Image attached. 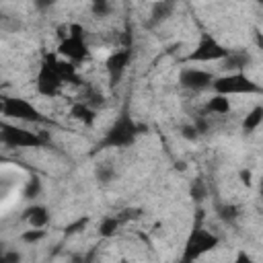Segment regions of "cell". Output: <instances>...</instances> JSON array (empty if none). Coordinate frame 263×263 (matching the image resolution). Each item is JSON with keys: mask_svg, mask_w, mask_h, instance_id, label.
Listing matches in <instances>:
<instances>
[{"mask_svg": "<svg viewBox=\"0 0 263 263\" xmlns=\"http://www.w3.org/2000/svg\"><path fill=\"white\" fill-rule=\"evenodd\" d=\"M76 80V72H74V64L49 55L41 62L37 78H35V88L41 97H58L64 88L66 82Z\"/></svg>", "mask_w": 263, "mask_h": 263, "instance_id": "cell-1", "label": "cell"}, {"mask_svg": "<svg viewBox=\"0 0 263 263\" xmlns=\"http://www.w3.org/2000/svg\"><path fill=\"white\" fill-rule=\"evenodd\" d=\"M199 216H195L191 230L183 242L181 255H179V263H197L199 259H203L208 253H212L218 245L220 238L218 234H214L205 224H203V212H197Z\"/></svg>", "mask_w": 263, "mask_h": 263, "instance_id": "cell-2", "label": "cell"}, {"mask_svg": "<svg viewBox=\"0 0 263 263\" xmlns=\"http://www.w3.org/2000/svg\"><path fill=\"white\" fill-rule=\"evenodd\" d=\"M142 134V125L127 113L121 111L115 121L105 129L103 138L99 140L97 148L99 150H107V148H129L136 144L138 136Z\"/></svg>", "mask_w": 263, "mask_h": 263, "instance_id": "cell-3", "label": "cell"}, {"mask_svg": "<svg viewBox=\"0 0 263 263\" xmlns=\"http://www.w3.org/2000/svg\"><path fill=\"white\" fill-rule=\"evenodd\" d=\"M230 49L220 43L212 33L201 31L197 43L191 47V51L181 60L183 64H205V62H224L228 58Z\"/></svg>", "mask_w": 263, "mask_h": 263, "instance_id": "cell-4", "label": "cell"}, {"mask_svg": "<svg viewBox=\"0 0 263 263\" xmlns=\"http://www.w3.org/2000/svg\"><path fill=\"white\" fill-rule=\"evenodd\" d=\"M212 90H214V95H224V97H232V95H263V86L259 82H255L245 72H226L222 76H216V80L212 84Z\"/></svg>", "mask_w": 263, "mask_h": 263, "instance_id": "cell-5", "label": "cell"}, {"mask_svg": "<svg viewBox=\"0 0 263 263\" xmlns=\"http://www.w3.org/2000/svg\"><path fill=\"white\" fill-rule=\"evenodd\" d=\"M0 111L6 119H14L23 123H47V117L31 101L23 97H2Z\"/></svg>", "mask_w": 263, "mask_h": 263, "instance_id": "cell-6", "label": "cell"}, {"mask_svg": "<svg viewBox=\"0 0 263 263\" xmlns=\"http://www.w3.org/2000/svg\"><path fill=\"white\" fill-rule=\"evenodd\" d=\"M88 43H86V35H84V29L76 23L70 25V35L58 43V55L70 64H80L88 58Z\"/></svg>", "mask_w": 263, "mask_h": 263, "instance_id": "cell-7", "label": "cell"}, {"mask_svg": "<svg viewBox=\"0 0 263 263\" xmlns=\"http://www.w3.org/2000/svg\"><path fill=\"white\" fill-rule=\"evenodd\" d=\"M0 140L8 148H43L49 140L41 132H31L27 127H18L12 123H2Z\"/></svg>", "mask_w": 263, "mask_h": 263, "instance_id": "cell-8", "label": "cell"}, {"mask_svg": "<svg viewBox=\"0 0 263 263\" xmlns=\"http://www.w3.org/2000/svg\"><path fill=\"white\" fill-rule=\"evenodd\" d=\"M216 76L203 68H195V66H185L179 72V86L189 90V92H201L205 88H212Z\"/></svg>", "mask_w": 263, "mask_h": 263, "instance_id": "cell-9", "label": "cell"}, {"mask_svg": "<svg viewBox=\"0 0 263 263\" xmlns=\"http://www.w3.org/2000/svg\"><path fill=\"white\" fill-rule=\"evenodd\" d=\"M129 62H132V47H121V49H115L113 53H109V58L105 60V70H107V78H109L111 86L119 84Z\"/></svg>", "mask_w": 263, "mask_h": 263, "instance_id": "cell-10", "label": "cell"}, {"mask_svg": "<svg viewBox=\"0 0 263 263\" xmlns=\"http://www.w3.org/2000/svg\"><path fill=\"white\" fill-rule=\"evenodd\" d=\"M23 218L27 220L29 228H45L51 220V214H49V208L43 205V203H33L29 205L25 212H23Z\"/></svg>", "mask_w": 263, "mask_h": 263, "instance_id": "cell-11", "label": "cell"}, {"mask_svg": "<svg viewBox=\"0 0 263 263\" xmlns=\"http://www.w3.org/2000/svg\"><path fill=\"white\" fill-rule=\"evenodd\" d=\"M232 111V105H230V99L224 97V95H212L205 105H203V113L210 117V115H228Z\"/></svg>", "mask_w": 263, "mask_h": 263, "instance_id": "cell-12", "label": "cell"}, {"mask_svg": "<svg viewBox=\"0 0 263 263\" xmlns=\"http://www.w3.org/2000/svg\"><path fill=\"white\" fill-rule=\"evenodd\" d=\"M121 226H123V224L119 222L117 214H107V216H103V218L99 220V224H97V234H99V238L109 240V238H113V236L119 232Z\"/></svg>", "mask_w": 263, "mask_h": 263, "instance_id": "cell-13", "label": "cell"}, {"mask_svg": "<svg viewBox=\"0 0 263 263\" xmlns=\"http://www.w3.org/2000/svg\"><path fill=\"white\" fill-rule=\"evenodd\" d=\"M70 115H72L76 121H80L82 125H86V127L95 125V121H97V109H92L90 105H86V103H82V101H78V103H74V105L70 107Z\"/></svg>", "mask_w": 263, "mask_h": 263, "instance_id": "cell-14", "label": "cell"}, {"mask_svg": "<svg viewBox=\"0 0 263 263\" xmlns=\"http://www.w3.org/2000/svg\"><path fill=\"white\" fill-rule=\"evenodd\" d=\"M263 123V105H255L253 109L247 111V115L242 117L240 129L242 134H255Z\"/></svg>", "mask_w": 263, "mask_h": 263, "instance_id": "cell-15", "label": "cell"}, {"mask_svg": "<svg viewBox=\"0 0 263 263\" xmlns=\"http://www.w3.org/2000/svg\"><path fill=\"white\" fill-rule=\"evenodd\" d=\"M249 62H251V55H249L247 51H232V49H230L228 58H226L222 64H224V68H226L228 72H242V70L249 66Z\"/></svg>", "mask_w": 263, "mask_h": 263, "instance_id": "cell-16", "label": "cell"}, {"mask_svg": "<svg viewBox=\"0 0 263 263\" xmlns=\"http://www.w3.org/2000/svg\"><path fill=\"white\" fill-rule=\"evenodd\" d=\"M216 216H218V220L224 222V224H236V220L240 218V208L234 205V203H230V201L218 203V205H216Z\"/></svg>", "mask_w": 263, "mask_h": 263, "instance_id": "cell-17", "label": "cell"}, {"mask_svg": "<svg viewBox=\"0 0 263 263\" xmlns=\"http://www.w3.org/2000/svg\"><path fill=\"white\" fill-rule=\"evenodd\" d=\"M175 4L173 2H156L152 4V12H150V25H158L162 21H166L173 12Z\"/></svg>", "mask_w": 263, "mask_h": 263, "instance_id": "cell-18", "label": "cell"}, {"mask_svg": "<svg viewBox=\"0 0 263 263\" xmlns=\"http://www.w3.org/2000/svg\"><path fill=\"white\" fill-rule=\"evenodd\" d=\"M95 177L101 181V183H111L115 179V168L111 166V162H99L97 168H95Z\"/></svg>", "mask_w": 263, "mask_h": 263, "instance_id": "cell-19", "label": "cell"}, {"mask_svg": "<svg viewBox=\"0 0 263 263\" xmlns=\"http://www.w3.org/2000/svg\"><path fill=\"white\" fill-rule=\"evenodd\" d=\"M140 216H142V208H138V205H127V208H123V210L117 212V218H119L121 224L134 222V220H138Z\"/></svg>", "mask_w": 263, "mask_h": 263, "instance_id": "cell-20", "label": "cell"}, {"mask_svg": "<svg viewBox=\"0 0 263 263\" xmlns=\"http://www.w3.org/2000/svg\"><path fill=\"white\" fill-rule=\"evenodd\" d=\"M189 193L195 201H203L208 197V187H205V181L203 179H195L191 181V187H189Z\"/></svg>", "mask_w": 263, "mask_h": 263, "instance_id": "cell-21", "label": "cell"}, {"mask_svg": "<svg viewBox=\"0 0 263 263\" xmlns=\"http://www.w3.org/2000/svg\"><path fill=\"white\" fill-rule=\"evenodd\" d=\"M45 234H47L45 228H29V230H25V232L21 234V240H23L25 245H35V242L43 240Z\"/></svg>", "mask_w": 263, "mask_h": 263, "instance_id": "cell-22", "label": "cell"}, {"mask_svg": "<svg viewBox=\"0 0 263 263\" xmlns=\"http://www.w3.org/2000/svg\"><path fill=\"white\" fill-rule=\"evenodd\" d=\"M86 226H88V218H86V216H84V218H76L74 222H70V224L64 226V236L78 234V232H82Z\"/></svg>", "mask_w": 263, "mask_h": 263, "instance_id": "cell-23", "label": "cell"}, {"mask_svg": "<svg viewBox=\"0 0 263 263\" xmlns=\"http://www.w3.org/2000/svg\"><path fill=\"white\" fill-rule=\"evenodd\" d=\"M39 193H41V181H39L37 177H31V179L27 181L25 189H23V195H25L27 199H35Z\"/></svg>", "mask_w": 263, "mask_h": 263, "instance_id": "cell-24", "label": "cell"}, {"mask_svg": "<svg viewBox=\"0 0 263 263\" xmlns=\"http://www.w3.org/2000/svg\"><path fill=\"white\" fill-rule=\"evenodd\" d=\"M111 8H113V6H111L107 0H97V2L90 4V10H92L95 16H107V14L111 12Z\"/></svg>", "mask_w": 263, "mask_h": 263, "instance_id": "cell-25", "label": "cell"}, {"mask_svg": "<svg viewBox=\"0 0 263 263\" xmlns=\"http://www.w3.org/2000/svg\"><path fill=\"white\" fill-rule=\"evenodd\" d=\"M181 138H185V140H189V142H195V140L199 138V132L195 129L193 123H187V125L181 127Z\"/></svg>", "mask_w": 263, "mask_h": 263, "instance_id": "cell-26", "label": "cell"}, {"mask_svg": "<svg viewBox=\"0 0 263 263\" xmlns=\"http://www.w3.org/2000/svg\"><path fill=\"white\" fill-rule=\"evenodd\" d=\"M21 261H23V253L16 251V249H10V251L2 253V263H21Z\"/></svg>", "mask_w": 263, "mask_h": 263, "instance_id": "cell-27", "label": "cell"}, {"mask_svg": "<svg viewBox=\"0 0 263 263\" xmlns=\"http://www.w3.org/2000/svg\"><path fill=\"white\" fill-rule=\"evenodd\" d=\"M238 179H240V183H242V185H247V187H251V185H253V173H251L249 168H242V171L238 173Z\"/></svg>", "mask_w": 263, "mask_h": 263, "instance_id": "cell-28", "label": "cell"}, {"mask_svg": "<svg viewBox=\"0 0 263 263\" xmlns=\"http://www.w3.org/2000/svg\"><path fill=\"white\" fill-rule=\"evenodd\" d=\"M232 263H257V261H255V259H253V257H251L247 251H238Z\"/></svg>", "mask_w": 263, "mask_h": 263, "instance_id": "cell-29", "label": "cell"}, {"mask_svg": "<svg viewBox=\"0 0 263 263\" xmlns=\"http://www.w3.org/2000/svg\"><path fill=\"white\" fill-rule=\"evenodd\" d=\"M255 39H257V45L263 49V33L261 31H255Z\"/></svg>", "mask_w": 263, "mask_h": 263, "instance_id": "cell-30", "label": "cell"}, {"mask_svg": "<svg viewBox=\"0 0 263 263\" xmlns=\"http://www.w3.org/2000/svg\"><path fill=\"white\" fill-rule=\"evenodd\" d=\"M117 263H132V261H129V259H127V257H121V259H119V261H117Z\"/></svg>", "mask_w": 263, "mask_h": 263, "instance_id": "cell-31", "label": "cell"}, {"mask_svg": "<svg viewBox=\"0 0 263 263\" xmlns=\"http://www.w3.org/2000/svg\"><path fill=\"white\" fill-rule=\"evenodd\" d=\"M259 193H261V199H263V181H261V185H259Z\"/></svg>", "mask_w": 263, "mask_h": 263, "instance_id": "cell-32", "label": "cell"}]
</instances>
